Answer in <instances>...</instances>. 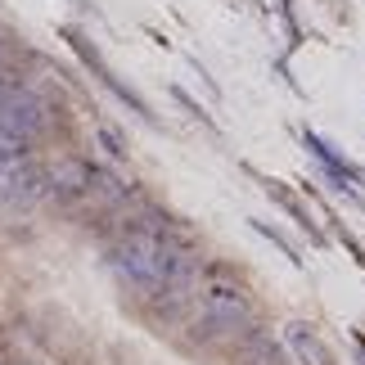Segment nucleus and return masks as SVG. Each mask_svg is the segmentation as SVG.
<instances>
[{
    "instance_id": "39448f33",
    "label": "nucleus",
    "mask_w": 365,
    "mask_h": 365,
    "mask_svg": "<svg viewBox=\"0 0 365 365\" xmlns=\"http://www.w3.org/2000/svg\"><path fill=\"white\" fill-rule=\"evenodd\" d=\"M252 226H257V230L266 235V240H271V244H275L279 252H284V257H289V262H298V266H302V252H298V248H293V244H289V240H284V235H279L275 226H266V221H252Z\"/></svg>"
},
{
    "instance_id": "423d86ee",
    "label": "nucleus",
    "mask_w": 365,
    "mask_h": 365,
    "mask_svg": "<svg viewBox=\"0 0 365 365\" xmlns=\"http://www.w3.org/2000/svg\"><path fill=\"white\" fill-rule=\"evenodd\" d=\"M100 140L108 145V153H113V158H126V149H122V140L113 135V131H100Z\"/></svg>"
},
{
    "instance_id": "f257e3e1",
    "label": "nucleus",
    "mask_w": 365,
    "mask_h": 365,
    "mask_svg": "<svg viewBox=\"0 0 365 365\" xmlns=\"http://www.w3.org/2000/svg\"><path fill=\"white\" fill-rule=\"evenodd\" d=\"M252 312L248 284L226 266H212L203 279H194V325L190 334L199 343H217L226 334H240V325Z\"/></svg>"
},
{
    "instance_id": "7ed1b4c3",
    "label": "nucleus",
    "mask_w": 365,
    "mask_h": 365,
    "mask_svg": "<svg viewBox=\"0 0 365 365\" xmlns=\"http://www.w3.org/2000/svg\"><path fill=\"white\" fill-rule=\"evenodd\" d=\"M240 365H289V352L275 334L266 329H248L240 339Z\"/></svg>"
},
{
    "instance_id": "f03ea898",
    "label": "nucleus",
    "mask_w": 365,
    "mask_h": 365,
    "mask_svg": "<svg viewBox=\"0 0 365 365\" xmlns=\"http://www.w3.org/2000/svg\"><path fill=\"white\" fill-rule=\"evenodd\" d=\"M95 176H100V167L86 163V158L54 163L50 172H46V199H54V203H91Z\"/></svg>"
},
{
    "instance_id": "20e7f679",
    "label": "nucleus",
    "mask_w": 365,
    "mask_h": 365,
    "mask_svg": "<svg viewBox=\"0 0 365 365\" xmlns=\"http://www.w3.org/2000/svg\"><path fill=\"white\" fill-rule=\"evenodd\" d=\"M289 347H293V356H298L302 365H329V352H325V343H320V334L307 325V320H293L289 325Z\"/></svg>"
}]
</instances>
